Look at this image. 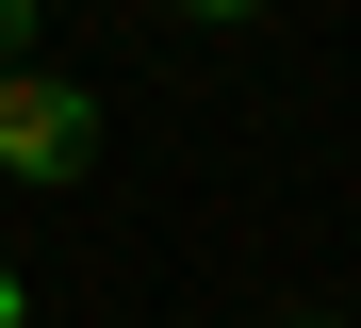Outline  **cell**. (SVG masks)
Listing matches in <instances>:
<instances>
[{
    "instance_id": "cell-3",
    "label": "cell",
    "mask_w": 361,
    "mask_h": 328,
    "mask_svg": "<svg viewBox=\"0 0 361 328\" xmlns=\"http://www.w3.org/2000/svg\"><path fill=\"white\" fill-rule=\"evenodd\" d=\"M180 17H263V0H180Z\"/></svg>"
},
{
    "instance_id": "cell-1",
    "label": "cell",
    "mask_w": 361,
    "mask_h": 328,
    "mask_svg": "<svg viewBox=\"0 0 361 328\" xmlns=\"http://www.w3.org/2000/svg\"><path fill=\"white\" fill-rule=\"evenodd\" d=\"M99 164V99L66 66H0V181H82Z\"/></svg>"
},
{
    "instance_id": "cell-4",
    "label": "cell",
    "mask_w": 361,
    "mask_h": 328,
    "mask_svg": "<svg viewBox=\"0 0 361 328\" xmlns=\"http://www.w3.org/2000/svg\"><path fill=\"white\" fill-rule=\"evenodd\" d=\"M279 328H345V312H279Z\"/></svg>"
},
{
    "instance_id": "cell-2",
    "label": "cell",
    "mask_w": 361,
    "mask_h": 328,
    "mask_svg": "<svg viewBox=\"0 0 361 328\" xmlns=\"http://www.w3.org/2000/svg\"><path fill=\"white\" fill-rule=\"evenodd\" d=\"M0 328H33V296H17V262H0Z\"/></svg>"
}]
</instances>
